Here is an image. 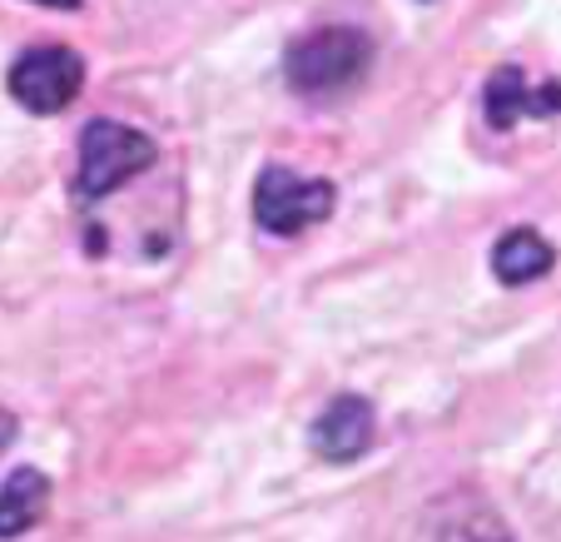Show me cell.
Masks as SVG:
<instances>
[{
  "mask_svg": "<svg viewBox=\"0 0 561 542\" xmlns=\"http://www.w3.org/2000/svg\"><path fill=\"white\" fill-rule=\"evenodd\" d=\"M373 65V41L353 25H323V31L304 35L288 45L284 75L288 86L304 95H333V90L358 86Z\"/></svg>",
  "mask_w": 561,
  "mask_h": 542,
  "instance_id": "6da1fadb",
  "label": "cell"
},
{
  "mask_svg": "<svg viewBox=\"0 0 561 542\" xmlns=\"http://www.w3.org/2000/svg\"><path fill=\"white\" fill-rule=\"evenodd\" d=\"M154 165V139L135 125H115V120H90L80 129V174H75V194L80 200H105L125 180Z\"/></svg>",
  "mask_w": 561,
  "mask_h": 542,
  "instance_id": "7a4b0ae2",
  "label": "cell"
},
{
  "mask_svg": "<svg viewBox=\"0 0 561 542\" xmlns=\"http://www.w3.org/2000/svg\"><path fill=\"white\" fill-rule=\"evenodd\" d=\"M333 200L339 194H333L329 180H304V174L284 170V165H268L254 184V219L259 229L288 239V235H304L308 224L329 219Z\"/></svg>",
  "mask_w": 561,
  "mask_h": 542,
  "instance_id": "3957f363",
  "label": "cell"
},
{
  "mask_svg": "<svg viewBox=\"0 0 561 542\" xmlns=\"http://www.w3.org/2000/svg\"><path fill=\"white\" fill-rule=\"evenodd\" d=\"M5 86H11L15 105H25L31 115H60L85 86V60L70 45H35L11 65Z\"/></svg>",
  "mask_w": 561,
  "mask_h": 542,
  "instance_id": "277c9868",
  "label": "cell"
},
{
  "mask_svg": "<svg viewBox=\"0 0 561 542\" xmlns=\"http://www.w3.org/2000/svg\"><path fill=\"white\" fill-rule=\"evenodd\" d=\"M561 110V80H547V86H527V75L517 65H502L492 70L488 90H482V115L488 125L512 129L527 115H557Z\"/></svg>",
  "mask_w": 561,
  "mask_h": 542,
  "instance_id": "5b68a950",
  "label": "cell"
},
{
  "mask_svg": "<svg viewBox=\"0 0 561 542\" xmlns=\"http://www.w3.org/2000/svg\"><path fill=\"white\" fill-rule=\"evenodd\" d=\"M373 433H378V418H373V404L368 398H333L323 408V418L313 424V448L318 458H329V463H353L373 448Z\"/></svg>",
  "mask_w": 561,
  "mask_h": 542,
  "instance_id": "8992f818",
  "label": "cell"
},
{
  "mask_svg": "<svg viewBox=\"0 0 561 542\" xmlns=\"http://www.w3.org/2000/svg\"><path fill=\"white\" fill-rule=\"evenodd\" d=\"M551 264H557V255H551V245L537 229H507L497 239V249H492V274L512 289L537 284L541 274H551Z\"/></svg>",
  "mask_w": 561,
  "mask_h": 542,
  "instance_id": "52a82bcc",
  "label": "cell"
},
{
  "mask_svg": "<svg viewBox=\"0 0 561 542\" xmlns=\"http://www.w3.org/2000/svg\"><path fill=\"white\" fill-rule=\"evenodd\" d=\"M45 503H50V483H45V473L15 468L11 478L0 483V542L31 532L35 522H41Z\"/></svg>",
  "mask_w": 561,
  "mask_h": 542,
  "instance_id": "ba28073f",
  "label": "cell"
},
{
  "mask_svg": "<svg viewBox=\"0 0 561 542\" xmlns=\"http://www.w3.org/2000/svg\"><path fill=\"white\" fill-rule=\"evenodd\" d=\"M35 5H55V11H75L80 0H35Z\"/></svg>",
  "mask_w": 561,
  "mask_h": 542,
  "instance_id": "9c48e42d",
  "label": "cell"
},
{
  "mask_svg": "<svg viewBox=\"0 0 561 542\" xmlns=\"http://www.w3.org/2000/svg\"><path fill=\"white\" fill-rule=\"evenodd\" d=\"M0 438H11V418H0Z\"/></svg>",
  "mask_w": 561,
  "mask_h": 542,
  "instance_id": "30bf717a",
  "label": "cell"
}]
</instances>
